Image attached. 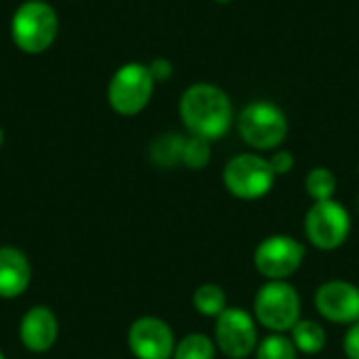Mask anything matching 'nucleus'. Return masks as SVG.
Here are the masks:
<instances>
[{
	"label": "nucleus",
	"mask_w": 359,
	"mask_h": 359,
	"mask_svg": "<svg viewBox=\"0 0 359 359\" xmlns=\"http://www.w3.org/2000/svg\"><path fill=\"white\" fill-rule=\"evenodd\" d=\"M179 116L194 137L215 141L227 135L233 122V105L221 86L198 82L181 95Z\"/></svg>",
	"instance_id": "nucleus-1"
},
{
	"label": "nucleus",
	"mask_w": 359,
	"mask_h": 359,
	"mask_svg": "<svg viewBox=\"0 0 359 359\" xmlns=\"http://www.w3.org/2000/svg\"><path fill=\"white\" fill-rule=\"evenodd\" d=\"M59 34L57 11L44 0L19 4L11 19V38L21 53L40 55L48 50Z\"/></svg>",
	"instance_id": "nucleus-2"
},
{
	"label": "nucleus",
	"mask_w": 359,
	"mask_h": 359,
	"mask_svg": "<svg viewBox=\"0 0 359 359\" xmlns=\"http://www.w3.org/2000/svg\"><path fill=\"white\" fill-rule=\"evenodd\" d=\"M238 133L248 147L271 151L286 141L288 118L276 103L252 101L238 116Z\"/></svg>",
	"instance_id": "nucleus-3"
},
{
	"label": "nucleus",
	"mask_w": 359,
	"mask_h": 359,
	"mask_svg": "<svg viewBox=\"0 0 359 359\" xmlns=\"http://www.w3.org/2000/svg\"><path fill=\"white\" fill-rule=\"evenodd\" d=\"M156 80L149 67L139 61L124 63L107 84V103L120 116H137L151 101Z\"/></svg>",
	"instance_id": "nucleus-4"
},
{
	"label": "nucleus",
	"mask_w": 359,
	"mask_h": 359,
	"mask_svg": "<svg viewBox=\"0 0 359 359\" xmlns=\"http://www.w3.org/2000/svg\"><path fill=\"white\" fill-rule=\"evenodd\" d=\"M255 320L271 332L284 334L301 320V297L288 282H267L255 297Z\"/></svg>",
	"instance_id": "nucleus-5"
},
{
	"label": "nucleus",
	"mask_w": 359,
	"mask_h": 359,
	"mask_svg": "<svg viewBox=\"0 0 359 359\" xmlns=\"http://www.w3.org/2000/svg\"><path fill=\"white\" fill-rule=\"evenodd\" d=\"M223 183L227 191L240 200H259L271 191L276 172L267 158H261L259 154H240L225 164Z\"/></svg>",
	"instance_id": "nucleus-6"
},
{
	"label": "nucleus",
	"mask_w": 359,
	"mask_h": 359,
	"mask_svg": "<svg viewBox=\"0 0 359 359\" xmlns=\"http://www.w3.org/2000/svg\"><path fill=\"white\" fill-rule=\"evenodd\" d=\"M351 233V215L337 200L313 202L305 215V236L318 250L341 248Z\"/></svg>",
	"instance_id": "nucleus-7"
},
{
	"label": "nucleus",
	"mask_w": 359,
	"mask_h": 359,
	"mask_svg": "<svg viewBox=\"0 0 359 359\" xmlns=\"http://www.w3.org/2000/svg\"><path fill=\"white\" fill-rule=\"evenodd\" d=\"M255 267L267 282H286L305 261V246L290 236H269L255 248Z\"/></svg>",
	"instance_id": "nucleus-8"
},
{
	"label": "nucleus",
	"mask_w": 359,
	"mask_h": 359,
	"mask_svg": "<svg viewBox=\"0 0 359 359\" xmlns=\"http://www.w3.org/2000/svg\"><path fill=\"white\" fill-rule=\"evenodd\" d=\"M215 343L225 358L246 359L248 355H252L259 345L255 318L240 307H227L217 318Z\"/></svg>",
	"instance_id": "nucleus-9"
},
{
	"label": "nucleus",
	"mask_w": 359,
	"mask_h": 359,
	"mask_svg": "<svg viewBox=\"0 0 359 359\" xmlns=\"http://www.w3.org/2000/svg\"><path fill=\"white\" fill-rule=\"evenodd\" d=\"M175 347V334L160 318L145 316L128 328V349L137 359H172Z\"/></svg>",
	"instance_id": "nucleus-10"
},
{
	"label": "nucleus",
	"mask_w": 359,
	"mask_h": 359,
	"mask_svg": "<svg viewBox=\"0 0 359 359\" xmlns=\"http://www.w3.org/2000/svg\"><path fill=\"white\" fill-rule=\"evenodd\" d=\"M316 309L332 324L359 322V288L345 280H330L316 290Z\"/></svg>",
	"instance_id": "nucleus-11"
},
{
	"label": "nucleus",
	"mask_w": 359,
	"mask_h": 359,
	"mask_svg": "<svg viewBox=\"0 0 359 359\" xmlns=\"http://www.w3.org/2000/svg\"><path fill=\"white\" fill-rule=\"evenodd\" d=\"M59 337V322L53 309L44 305H36L21 318L19 324V339L21 345L32 353H46L53 349Z\"/></svg>",
	"instance_id": "nucleus-12"
},
{
	"label": "nucleus",
	"mask_w": 359,
	"mask_h": 359,
	"mask_svg": "<svg viewBox=\"0 0 359 359\" xmlns=\"http://www.w3.org/2000/svg\"><path fill=\"white\" fill-rule=\"evenodd\" d=\"M32 282V265L15 246H0V299L21 297Z\"/></svg>",
	"instance_id": "nucleus-13"
},
{
	"label": "nucleus",
	"mask_w": 359,
	"mask_h": 359,
	"mask_svg": "<svg viewBox=\"0 0 359 359\" xmlns=\"http://www.w3.org/2000/svg\"><path fill=\"white\" fill-rule=\"evenodd\" d=\"M290 332H292V343L297 351L305 355H318L320 351H324L326 341H328L324 326L313 320H299Z\"/></svg>",
	"instance_id": "nucleus-14"
},
{
	"label": "nucleus",
	"mask_w": 359,
	"mask_h": 359,
	"mask_svg": "<svg viewBox=\"0 0 359 359\" xmlns=\"http://www.w3.org/2000/svg\"><path fill=\"white\" fill-rule=\"evenodd\" d=\"M183 145H185V137H181V135H175V133L162 135L151 143L149 158L154 164H158L162 168H170L181 162Z\"/></svg>",
	"instance_id": "nucleus-15"
},
{
	"label": "nucleus",
	"mask_w": 359,
	"mask_h": 359,
	"mask_svg": "<svg viewBox=\"0 0 359 359\" xmlns=\"http://www.w3.org/2000/svg\"><path fill=\"white\" fill-rule=\"evenodd\" d=\"M194 307L204 318H219L227 309V294L219 284H202L194 292Z\"/></svg>",
	"instance_id": "nucleus-16"
},
{
	"label": "nucleus",
	"mask_w": 359,
	"mask_h": 359,
	"mask_svg": "<svg viewBox=\"0 0 359 359\" xmlns=\"http://www.w3.org/2000/svg\"><path fill=\"white\" fill-rule=\"evenodd\" d=\"M305 191L313 202L334 200V194H337V177H334V172L330 168H326V166H316L305 177Z\"/></svg>",
	"instance_id": "nucleus-17"
},
{
	"label": "nucleus",
	"mask_w": 359,
	"mask_h": 359,
	"mask_svg": "<svg viewBox=\"0 0 359 359\" xmlns=\"http://www.w3.org/2000/svg\"><path fill=\"white\" fill-rule=\"evenodd\" d=\"M217 358V343L206 334H187L175 347L172 359H215Z\"/></svg>",
	"instance_id": "nucleus-18"
},
{
	"label": "nucleus",
	"mask_w": 359,
	"mask_h": 359,
	"mask_svg": "<svg viewBox=\"0 0 359 359\" xmlns=\"http://www.w3.org/2000/svg\"><path fill=\"white\" fill-rule=\"evenodd\" d=\"M257 359H297V347L292 343V339L284 337V334H269L267 339H263L257 345L255 351Z\"/></svg>",
	"instance_id": "nucleus-19"
},
{
	"label": "nucleus",
	"mask_w": 359,
	"mask_h": 359,
	"mask_svg": "<svg viewBox=\"0 0 359 359\" xmlns=\"http://www.w3.org/2000/svg\"><path fill=\"white\" fill-rule=\"evenodd\" d=\"M210 141L202 139V137H187L185 139V145H183V156H181V162L191 168V170H202L204 166H208L210 162Z\"/></svg>",
	"instance_id": "nucleus-20"
},
{
	"label": "nucleus",
	"mask_w": 359,
	"mask_h": 359,
	"mask_svg": "<svg viewBox=\"0 0 359 359\" xmlns=\"http://www.w3.org/2000/svg\"><path fill=\"white\" fill-rule=\"evenodd\" d=\"M269 164H271L276 177L278 175H288L294 168V156L290 151H286V149H276L273 156L269 158Z\"/></svg>",
	"instance_id": "nucleus-21"
},
{
	"label": "nucleus",
	"mask_w": 359,
	"mask_h": 359,
	"mask_svg": "<svg viewBox=\"0 0 359 359\" xmlns=\"http://www.w3.org/2000/svg\"><path fill=\"white\" fill-rule=\"evenodd\" d=\"M147 67H149V74H151V78H154L156 82H166V80L172 76V63H170L166 57L154 59Z\"/></svg>",
	"instance_id": "nucleus-22"
},
{
	"label": "nucleus",
	"mask_w": 359,
	"mask_h": 359,
	"mask_svg": "<svg viewBox=\"0 0 359 359\" xmlns=\"http://www.w3.org/2000/svg\"><path fill=\"white\" fill-rule=\"evenodd\" d=\"M343 349H345L347 359H359V322L349 326L345 341H343Z\"/></svg>",
	"instance_id": "nucleus-23"
},
{
	"label": "nucleus",
	"mask_w": 359,
	"mask_h": 359,
	"mask_svg": "<svg viewBox=\"0 0 359 359\" xmlns=\"http://www.w3.org/2000/svg\"><path fill=\"white\" fill-rule=\"evenodd\" d=\"M215 2H217V4H229L231 0H215Z\"/></svg>",
	"instance_id": "nucleus-24"
},
{
	"label": "nucleus",
	"mask_w": 359,
	"mask_h": 359,
	"mask_svg": "<svg viewBox=\"0 0 359 359\" xmlns=\"http://www.w3.org/2000/svg\"><path fill=\"white\" fill-rule=\"evenodd\" d=\"M2 143H4V133H2V128H0V147H2Z\"/></svg>",
	"instance_id": "nucleus-25"
},
{
	"label": "nucleus",
	"mask_w": 359,
	"mask_h": 359,
	"mask_svg": "<svg viewBox=\"0 0 359 359\" xmlns=\"http://www.w3.org/2000/svg\"><path fill=\"white\" fill-rule=\"evenodd\" d=\"M0 359H4V355H2V351H0Z\"/></svg>",
	"instance_id": "nucleus-26"
},
{
	"label": "nucleus",
	"mask_w": 359,
	"mask_h": 359,
	"mask_svg": "<svg viewBox=\"0 0 359 359\" xmlns=\"http://www.w3.org/2000/svg\"><path fill=\"white\" fill-rule=\"evenodd\" d=\"M358 206H359V198H358Z\"/></svg>",
	"instance_id": "nucleus-27"
}]
</instances>
